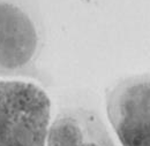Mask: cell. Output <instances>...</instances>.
<instances>
[{"mask_svg": "<svg viewBox=\"0 0 150 146\" xmlns=\"http://www.w3.org/2000/svg\"><path fill=\"white\" fill-rule=\"evenodd\" d=\"M43 24L31 0H0V77L38 78Z\"/></svg>", "mask_w": 150, "mask_h": 146, "instance_id": "2", "label": "cell"}, {"mask_svg": "<svg viewBox=\"0 0 150 146\" xmlns=\"http://www.w3.org/2000/svg\"><path fill=\"white\" fill-rule=\"evenodd\" d=\"M46 146H115V143L98 113L73 107L56 116L49 127Z\"/></svg>", "mask_w": 150, "mask_h": 146, "instance_id": "4", "label": "cell"}, {"mask_svg": "<svg viewBox=\"0 0 150 146\" xmlns=\"http://www.w3.org/2000/svg\"><path fill=\"white\" fill-rule=\"evenodd\" d=\"M106 113L122 146H150V74L126 77L106 93Z\"/></svg>", "mask_w": 150, "mask_h": 146, "instance_id": "3", "label": "cell"}, {"mask_svg": "<svg viewBox=\"0 0 150 146\" xmlns=\"http://www.w3.org/2000/svg\"><path fill=\"white\" fill-rule=\"evenodd\" d=\"M51 101L34 83L0 81V146H45Z\"/></svg>", "mask_w": 150, "mask_h": 146, "instance_id": "1", "label": "cell"}]
</instances>
